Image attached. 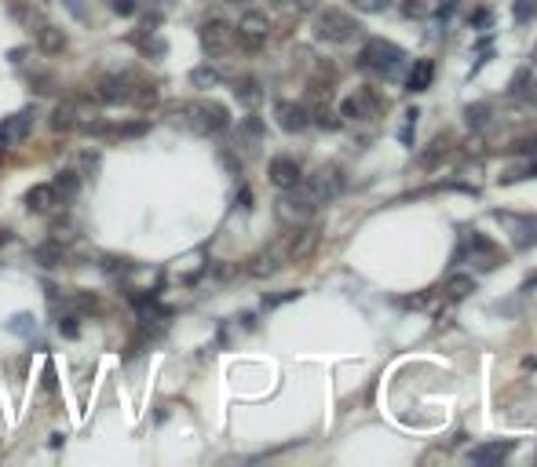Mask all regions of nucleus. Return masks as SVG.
Instances as JSON below:
<instances>
[{
    "mask_svg": "<svg viewBox=\"0 0 537 467\" xmlns=\"http://www.w3.org/2000/svg\"><path fill=\"white\" fill-rule=\"evenodd\" d=\"M183 117L198 135H220L230 128V113L223 102H187Z\"/></svg>",
    "mask_w": 537,
    "mask_h": 467,
    "instance_id": "f257e3e1",
    "label": "nucleus"
},
{
    "mask_svg": "<svg viewBox=\"0 0 537 467\" xmlns=\"http://www.w3.org/2000/svg\"><path fill=\"white\" fill-rule=\"evenodd\" d=\"M267 175H271V183L278 190H292V187L303 183V172H300V164L292 158H274L271 164H267Z\"/></svg>",
    "mask_w": 537,
    "mask_h": 467,
    "instance_id": "9d476101",
    "label": "nucleus"
},
{
    "mask_svg": "<svg viewBox=\"0 0 537 467\" xmlns=\"http://www.w3.org/2000/svg\"><path fill=\"white\" fill-rule=\"evenodd\" d=\"M110 8L117 15H135V0H110Z\"/></svg>",
    "mask_w": 537,
    "mask_h": 467,
    "instance_id": "ea45409f",
    "label": "nucleus"
},
{
    "mask_svg": "<svg viewBox=\"0 0 537 467\" xmlns=\"http://www.w3.org/2000/svg\"><path fill=\"white\" fill-rule=\"evenodd\" d=\"M33 121H37V110H19L8 124H0V128H4L8 142H19V139H26V135L33 132Z\"/></svg>",
    "mask_w": 537,
    "mask_h": 467,
    "instance_id": "f3484780",
    "label": "nucleus"
},
{
    "mask_svg": "<svg viewBox=\"0 0 537 467\" xmlns=\"http://www.w3.org/2000/svg\"><path fill=\"white\" fill-rule=\"evenodd\" d=\"M377 106V99L369 95V88H362V92H355L340 102V117H348V121H362V117H369Z\"/></svg>",
    "mask_w": 537,
    "mask_h": 467,
    "instance_id": "9b49d317",
    "label": "nucleus"
},
{
    "mask_svg": "<svg viewBox=\"0 0 537 467\" xmlns=\"http://www.w3.org/2000/svg\"><path fill=\"white\" fill-rule=\"evenodd\" d=\"M431 77H435V66L428 59H420V62H413V70H409L406 88H409V92H424V88L431 84Z\"/></svg>",
    "mask_w": 537,
    "mask_h": 467,
    "instance_id": "aec40b11",
    "label": "nucleus"
},
{
    "mask_svg": "<svg viewBox=\"0 0 537 467\" xmlns=\"http://www.w3.org/2000/svg\"><path fill=\"white\" fill-rule=\"evenodd\" d=\"M511 452V442H486V446H475L468 452V460L471 464H486V467H493V464H501L505 457Z\"/></svg>",
    "mask_w": 537,
    "mask_h": 467,
    "instance_id": "2eb2a0df",
    "label": "nucleus"
},
{
    "mask_svg": "<svg viewBox=\"0 0 537 467\" xmlns=\"http://www.w3.org/2000/svg\"><path fill=\"white\" fill-rule=\"evenodd\" d=\"M274 4L292 11V15H311V11H318V0H274Z\"/></svg>",
    "mask_w": 537,
    "mask_h": 467,
    "instance_id": "7c9ffc66",
    "label": "nucleus"
},
{
    "mask_svg": "<svg viewBox=\"0 0 537 467\" xmlns=\"http://www.w3.org/2000/svg\"><path fill=\"white\" fill-rule=\"evenodd\" d=\"M147 132H150V117H139V121L117 124L110 135H117V139H139V135H147Z\"/></svg>",
    "mask_w": 537,
    "mask_h": 467,
    "instance_id": "a878e982",
    "label": "nucleus"
},
{
    "mask_svg": "<svg viewBox=\"0 0 537 467\" xmlns=\"http://www.w3.org/2000/svg\"><path fill=\"white\" fill-rule=\"evenodd\" d=\"M62 4H66V8L73 11L77 19H84V8H81V0H62Z\"/></svg>",
    "mask_w": 537,
    "mask_h": 467,
    "instance_id": "c03bdc74",
    "label": "nucleus"
},
{
    "mask_svg": "<svg viewBox=\"0 0 537 467\" xmlns=\"http://www.w3.org/2000/svg\"><path fill=\"white\" fill-rule=\"evenodd\" d=\"M497 223H505L511 230L516 249H534L537 245V219L534 216H519V212H497Z\"/></svg>",
    "mask_w": 537,
    "mask_h": 467,
    "instance_id": "0eeeda50",
    "label": "nucleus"
},
{
    "mask_svg": "<svg viewBox=\"0 0 537 467\" xmlns=\"http://www.w3.org/2000/svg\"><path fill=\"white\" fill-rule=\"evenodd\" d=\"M190 84H194V88H216V84H220V70H216V66L190 70Z\"/></svg>",
    "mask_w": 537,
    "mask_h": 467,
    "instance_id": "cd10ccee",
    "label": "nucleus"
},
{
    "mask_svg": "<svg viewBox=\"0 0 537 467\" xmlns=\"http://www.w3.org/2000/svg\"><path fill=\"white\" fill-rule=\"evenodd\" d=\"M73 303H77V307H81V310H84V314H99V310H102V303H99V296H92V292H77V296H73Z\"/></svg>",
    "mask_w": 537,
    "mask_h": 467,
    "instance_id": "72a5a7b5",
    "label": "nucleus"
},
{
    "mask_svg": "<svg viewBox=\"0 0 537 467\" xmlns=\"http://www.w3.org/2000/svg\"><path fill=\"white\" fill-rule=\"evenodd\" d=\"M84 113H81V102H59L55 113H51V128L55 132H73V128H81Z\"/></svg>",
    "mask_w": 537,
    "mask_h": 467,
    "instance_id": "f8f14e48",
    "label": "nucleus"
},
{
    "mask_svg": "<svg viewBox=\"0 0 537 467\" xmlns=\"http://www.w3.org/2000/svg\"><path fill=\"white\" fill-rule=\"evenodd\" d=\"M158 99H161V95H158V88H153V84H139L128 102H135L139 110H150V106H158Z\"/></svg>",
    "mask_w": 537,
    "mask_h": 467,
    "instance_id": "c85d7f7f",
    "label": "nucleus"
},
{
    "mask_svg": "<svg viewBox=\"0 0 537 467\" xmlns=\"http://www.w3.org/2000/svg\"><path fill=\"white\" fill-rule=\"evenodd\" d=\"M263 121L256 113H249V117H241V135H249V139H263Z\"/></svg>",
    "mask_w": 537,
    "mask_h": 467,
    "instance_id": "473e14b6",
    "label": "nucleus"
},
{
    "mask_svg": "<svg viewBox=\"0 0 537 467\" xmlns=\"http://www.w3.org/2000/svg\"><path fill=\"white\" fill-rule=\"evenodd\" d=\"M402 48L399 44H391V41H380V37H373L366 48H362V55H358V66L369 70V73H395L402 66Z\"/></svg>",
    "mask_w": 537,
    "mask_h": 467,
    "instance_id": "f03ea898",
    "label": "nucleus"
},
{
    "mask_svg": "<svg viewBox=\"0 0 537 467\" xmlns=\"http://www.w3.org/2000/svg\"><path fill=\"white\" fill-rule=\"evenodd\" d=\"M314 241H318V230H296L289 238V245H285V259H300V256H307L314 249Z\"/></svg>",
    "mask_w": 537,
    "mask_h": 467,
    "instance_id": "a211bd4d",
    "label": "nucleus"
},
{
    "mask_svg": "<svg viewBox=\"0 0 537 467\" xmlns=\"http://www.w3.org/2000/svg\"><path fill=\"white\" fill-rule=\"evenodd\" d=\"M486 124H490V106H482V102L479 106H468V128L471 132H479V128H486Z\"/></svg>",
    "mask_w": 537,
    "mask_h": 467,
    "instance_id": "2f4dec72",
    "label": "nucleus"
},
{
    "mask_svg": "<svg viewBox=\"0 0 537 467\" xmlns=\"http://www.w3.org/2000/svg\"><path fill=\"white\" fill-rule=\"evenodd\" d=\"M30 88H37L41 95H48V92H55V77H51V73H37V77H30Z\"/></svg>",
    "mask_w": 537,
    "mask_h": 467,
    "instance_id": "e433bc0d",
    "label": "nucleus"
},
{
    "mask_svg": "<svg viewBox=\"0 0 537 467\" xmlns=\"http://www.w3.org/2000/svg\"><path fill=\"white\" fill-rule=\"evenodd\" d=\"M102 267H106L110 274H128V270H132V259H117V256H106V259H102Z\"/></svg>",
    "mask_w": 537,
    "mask_h": 467,
    "instance_id": "4c0bfd02",
    "label": "nucleus"
},
{
    "mask_svg": "<svg viewBox=\"0 0 537 467\" xmlns=\"http://www.w3.org/2000/svg\"><path fill=\"white\" fill-rule=\"evenodd\" d=\"M4 241H11V234H8V230H0V245H4Z\"/></svg>",
    "mask_w": 537,
    "mask_h": 467,
    "instance_id": "8fccbe9b",
    "label": "nucleus"
},
{
    "mask_svg": "<svg viewBox=\"0 0 537 467\" xmlns=\"http://www.w3.org/2000/svg\"><path fill=\"white\" fill-rule=\"evenodd\" d=\"M249 201H252V193H249V190H241V193H238V204H241V209H252Z\"/></svg>",
    "mask_w": 537,
    "mask_h": 467,
    "instance_id": "49530a36",
    "label": "nucleus"
},
{
    "mask_svg": "<svg viewBox=\"0 0 537 467\" xmlns=\"http://www.w3.org/2000/svg\"><path fill=\"white\" fill-rule=\"evenodd\" d=\"M99 99L110 102V106H117V102L132 99V88H128L124 77H102V81H99Z\"/></svg>",
    "mask_w": 537,
    "mask_h": 467,
    "instance_id": "4468645a",
    "label": "nucleus"
},
{
    "mask_svg": "<svg viewBox=\"0 0 537 467\" xmlns=\"http://www.w3.org/2000/svg\"><path fill=\"white\" fill-rule=\"evenodd\" d=\"M234 44V30L223 22V19H209L201 26V48L209 51V55H223Z\"/></svg>",
    "mask_w": 537,
    "mask_h": 467,
    "instance_id": "6e6552de",
    "label": "nucleus"
},
{
    "mask_svg": "<svg viewBox=\"0 0 537 467\" xmlns=\"http://www.w3.org/2000/svg\"><path fill=\"white\" fill-rule=\"evenodd\" d=\"M55 329H59V336H66V340H77V336H81V318H77V314H62L55 321Z\"/></svg>",
    "mask_w": 537,
    "mask_h": 467,
    "instance_id": "c756f323",
    "label": "nucleus"
},
{
    "mask_svg": "<svg viewBox=\"0 0 537 467\" xmlns=\"http://www.w3.org/2000/svg\"><path fill=\"white\" fill-rule=\"evenodd\" d=\"M99 164V153H84V168H95Z\"/></svg>",
    "mask_w": 537,
    "mask_h": 467,
    "instance_id": "09e8293b",
    "label": "nucleus"
},
{
    "mask_svg": "<svg viewBox=\"0 0 537 467\" xmlns=\"http://www.w3.org/2000/svg\"><path fill=\"white\" fill-rule=\"evenodd\" d=\"M164 51H169V44H164L158 33H147V41H143V55H153V59H161Z\"/></svg>",
    "mask_w": 537,
    "mask_h": 467,
    "instance_id": "f704fd0d",
    "label": "nucleus"
},
{
    "mask_svg": "<svg viewBox=\"0 0 537 467\" xmlns=\"http://www.w3.org/2000/svg\"><path fill=\"white\" fill-rule=\"evenodd\" d=\"M530 15H534V0H519V4H516V19L527 22Z\"/></svg>",
    "mask_w": 537,
    "mask_h": 467,
    "instance_id": "a19ab883",
    "label": "nucleus"
},
{
    "mask_svg": "<svg viewBox=\"0 0 537 467\" xmlns=\"http://www.w3.org/2000/svg\"><path fill=\"white\" fill-rule=\"evenodd\" d=\"M516 150H519V153H537V139H527V142H519Z\"/></svg>",
    "mask_w": 537,
    "mask_h": 467,
    "instance_id": "a18cd8bd",
    "label": "nucleus"
},
{
    "mask_svg": "<svg viewBox=\"0 0 537 467\" xmlns=\"http://www.w3.org/2000/svg\"><path fill=\"white\" fill-rule=\"evenodd\" d=\"M8 11H11V15H15L19 22H30V19H33V11H30V8H22L19 0H8Z\"/></svg>",
    "mask_w": 537,
    "mask_h": 467,
    "instance_id": "58836bf2",
    "label": "nucleus"
},
{
    "mask_svg": "<svg viewBox=\"0 0 537 467\" xmlns=\"http://www.w3.org/2000/svg\"><path fill=\"white\" fill-rule=\"evenodd\" d=\"M4 329L8 332H15V336H26V340H33V332H37V318L33 314H11L8 321H4Z\"/></svg>",
    "mask_w": 537,
    "mask_h": 467,
    "instance_id": "4be33fe9",
    "label": "nucleus"
},
{
    "mask_svg": "<svg viewBox=\"0 0 537 467\" xmlns=\"http://www.w3.org/2000/svg\"><path fill=\"white\" fill-rule=\"evenodd\" d=\"M475 292V278H468V274H457L450 285H446V296L450 300H464V296Z\"/></svg>",
    "mask_w": 537,
    "mask_h": 467,
    "instance_id": "bb28decb",
    "label": "nucleus"
},
{
    "mask_svg": "<svg viewBox=\"0 0 537 467\" xmlns=\"http://www.w3.org/2000/svg\"><path fill=\"white\" fill-rule=\"evenodd\" d=\"M274 117H278V128L281 132H303L311 124V110L300 106V102H274Z\"/></svg>",
    "mask_w": 537,
    "mask_h": 467,
    "instance_id": "1a4fd4ad",
    "label": "nucleus"
},
{
    "mask_svg": "<svg viewBox=\"0 0 537 467\" xmlns=\"http://www.w3.org/2000/svg\"><path fill=\"white\" fill-rule=\"evenodd\" d=\"M391 0H351L355 11H369V15H380V11H388Z\"/></svg>",
    "mask_w": 537,
    "mask_h": 467,
    "instance_id": "c9c22d12",
    "label": "nucleus"
},
{
    "mask_svg": "<svg viewBox=\"0 0 537 467\" xmlns=\"http://www.w3.org/2000/svg\"><path fill=\"white\" fill-rule=\"evenodd\" d=\"M44 391H55V365L44 369Z\"/></svg>",
    "mask_w": 537,
    "mask_h": 467,
    "instance_id": "37998d69",
    "label": "nucleus"
},
{
    "mask_svg": "<svg viewBox=\"0 0 537 467\" xmlns=\"http://www.w3.org/2000/svg\"><path fill=\"white\" fill-rule=\"evenodd\" d=\"M62 259H66V252H62V245L59 241H44V245H37L33 249V263H41V267H62Z\"/></svg>",
    "mask_w": 537,
    "mask_h": 467,
    "instance_id": "6ab92c4d",
    "label": "nucleus"
},
{
    "mask_svg": "<svg viewBox=\"0 0 537 467\" xmlns=\"http://www.w3.org/2000/svg\"><path fill=\"white\" fill-rule=\"evenodd\" d=\"M26 204H30V212H51L59 204V193L51 183H37L26 190Z\"/></svg>",
    "mask_w": 537,
    "mask_h": 467,
    "instance_id": "ddd939ff",
    "label": "nucleus"
},
{
    "mask_svg": "<svg viewBox=\"0 0 537 467\" xmlns=\"http://www.w3.org/2000/svg\"><path fill=\"white\" fill-rule=\"evenodd\" d=\"M300 187L311 193L314 204H326V201H332L343 190V172L337 164H326V168H318V172L311 175V183H300Z\"/></svg>",
    "mask_w": 537,
    "mask_h": 467,
    "instance_id": "39448f33",
    "label": "nucleus"
},
{
    "mask_svg": "<svg viewBox=\"0 0 537 467\" xmlns=\"http://www.w3.org/2000/svg\"><path fill=\"white\" fill-rule=\"evenodd\" d=\"M278 267H281L278 256H274V252H263V256H256L252 263H249V274H252V278H271Z\"/></svg>",
    "mask_w": 537,
    "mask_h": 467,
    "instance_id": "b1692460",
    "label": "nucleus"
},
{
    "mask_svg": "<svg viewBox=\"0 0 537 467\" xmlns=\"http://www.w3.org/2000/svg\"><path fill=\"white\" fill-rule=\"evenodd\" d=\"M37 48H41L44 55H62V51H66V33H62L59 26H41V30H37Z\"/></svg>",
    "mask_w": 537,
    "mask_h": 467,
    "instance_id": "dca6fc26",
    "label": "nucleus"
},
{
    "mask_svg": "<svg viewBox=\"0 0 537 467\" xmlns=\"http://www.w3.org/2000/svg\"><path fill=\"white\" fill-rule=\"evenodd\" d=\"M318 212V204L311 201V193H307L303 187H292L285 190V198L278 201V216L281 219H289V223H307Z\"/></svg>",
    "mask_w": 537,
    "mask_h": 467,
    "instance_id": "423d86ee",
    "label": "nucleus"
},
{
    "mask_svg": "<svg viewBox=\"0 0 537 467\" xmlns=\"http://www.w3.org/2000/svg\"><path fill=\"white\" fill-rule=\"evenodd\" d=\"M475 26H482V22H490V11H475V19H471Z\"/></svg>",
    "mask_w": 537,
    "mask_h": 467,
    "instance_id": "de8ad7c7",
    "label": "nucleus"
},
{
    "mask_svg": "<svg viewBox=\"0 0 537 467\" xmlns=\"http://www.w3.org/2000/svg\"><path fill=\"white\" fill-rule=\"evenodd\" d=\"M234 95H238V102H245V106H256V102L263 99L260 81H252V77H241V81H234Z\"/></svg>",
    "mask_w": 537,
    "mask_h": 467,
    "instance_id": "412c9836",
    "label": "nucleus"
},
{
    "mask_svg": "<svg viewBox=\"0 0 537 467\" xmlns=\"http://www.w3.org/2000/svg\"><path fill=\"white\" fill-rule=\"evenodd\" d=\"M51 187H55V193H62V198L70 201V198H77V193H81V175H77V172H59Z\"/></svg>",
    "mask_w": 537,
    "mask_h": 467,
    "instance_id": "5701e85b",
    "label": "nucleus"
},
{
    "mask_svg": "<svg viewBox=\"0 0 537 467\" xmlns=\"http://www.w3.org/2000/svg\"><path fill=\"white\" fill-rule=\"evenodd\" d=\"M300 292H281V296H271V300H263V307H278V303H285V300H296Z\"/></svg>",
    "mask_w": 537,
    "mask_h": 467,
    "instance_id": "79ce46f5",
    "label": "nucleus"
},
{
    "mask_svg": "<svg viewBox=\"0 0 537 467\" xmlns=\"http://www.w3.org/2000/svg\"><path fill=\"white\" fill-rule=\"evenodd\" d=\"M534 88H537V84H534V73H530V70H519L516 77H511V88H508V92L519 95V99H534V95H537Z\"/></svg>",
    "mask_w": 537,
    "mask_h": 467,
    "instance_id": "393cba45",
    "label": "nucleus"
},
{
    "mask_svg": "<svg viewBox=\"0 0 537 467\" xmlns=\"http://www.w3.org/2000/svg\"><path fill=\"white\" fill-rule=\"evenodd\" d=\"M267 37H271V15L260 11V8H249L245 15L238 19V41H241V48L260 51L267 44Z\"/></svg>",
    "mask_w": 537,
    "mask_h": 467,
    "instance_id": "20e7f679",
    "label": "nucleus"
},
{
    "mask_svg": "<svg viewBox=\"0 0 537 467\" xmlns=\"http://www.w3.org/2000/svg\"><path fill=\"white\" fill-rule=\"evenodd\" d=\"M314 33H318V41H329V44H348L351 37L358 33V22L348 15V11L329 8V11H322V15H318Z\"/></svg>",
    "mask_w": 537,
    "mask_h": 467,
    "instance_id": "7ed1b4c3",
    "label": "nucleus"
}]
</instances>
